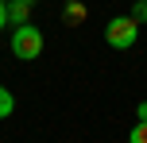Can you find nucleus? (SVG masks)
Returning a JSON list of instances; mask_svg holds the SVG:
<instances>
[{
	"mask_svg": "<svg viewBox=\"0 0 147 143\" xmlns=\"http://www.w3.org/2000/svg\"><path fill=\"white\" fill-rule=\"evenodd\" d=\"M12 54L23 62H35L39 54H43V31L35 27V23H20V27L12 31Z\"/></svg>",
	"mask_w": 147,
	"mask_h": 143,
	"instance_id": "nucleus-1",
	"label": "nucleus"
},
{
	"mask_svg": "<svg viewBox=\"0 0 147 143\" xmlns=\"http://www.w3.org/2000/svg\"><path fill=\"white\" fill-rule=\"evenodd\" d=\"M12 108H16V101H12V93H8L4 85H0V120H4V116H12Z\"/></svg>",
	"mask_w": 147,
	"mask_h": 143,
	"instance_id": "nucleus-4",
	"label": "nucleus"
},
{
	"mask_svg": "<svg viewBox=\"0 0 147 143\" xmlns=\"http://www.w3.org/2000/svg\"><path fill=\"white\" fill-rule=\"evenodd\" d=\"M105 39H109V46H116V50H128V46H136V39H140V23H136L132 15H116V19L105 23Z\"/></svg>",
	"mask_w": 147,
	"mask_h": 143,
	"instance_id": "nucleus-2",
	"label": "nucleus"
},
{
	"mask_svg": "<svg viewBox=\"0 0 147 143\" xmlns=\"http://www.w3.org/2000/svg\"><path fill=\"white\" fill-rule=\"evenodd\" d=\"M27 12H31V4H23V0H12L8 4V19L20 27V23H27Z\"/></svg>",
	"mask_w": 147,
	"mask_h": 143,
	"instance_id": "nucleus-3",
	"label": "nucleus"
},
{
	"mask_svg": "<svg viewBox=\"0 0 147 143\" xmlns=\"http://www.w3.org/2000/svg\"><path fill=\"white\" fill-rule=\"evenodd\" d=\"M132 19H136V23L147 19V0H136V4H132Z\"/></svg>",
	"mask_w": 147,
	"mask_h": 143,
	"instance_id": "nucleus-6",
	"label": "nucleus"
},
{
	"mask_svg": "<svg viewBox=\"0 0 147 143\" xmlns=\"http://www.w3.org/2000/svg\"><path fill=\"white\" fill-rule=\"evenodd\" d=\"M4 23H8V4L0 0V27H4Z\"/></svg>",
	"mask_w": 147,
	"mask_h": 143,
	"instance_id": "nucleus-7",
	"label": "nucleus"
},
{
	"mask_svg": "<svg viewBox=\"0 0 147 143\" xmlns=\"http://www.w3.org/2000/svg\"><path fill=\"white\" fill-rule=\"evenodd\" d=\"M140 120H147V101H143V105H140Z\"/></svg>",
	"mask_w": 147,
	"mask_h": 143,
	"instance_id": "nucleus-8",
	"label": "nucleus"
},
{
	"mask_svg": "<svg viewBox=\"0 0 147 143\" xmlns=\"http://www.w3.org/2000/svg\"><path fill=\"white\" fill-rule=\"evenodd\" d=\"M23 4H35V0H23Z\"/></svg>",
	"mask_w": 147,
	"mask_h": 143,
	"instance_id": "nucleus-9",
	"label": "nucleus"
},
{
	"mask_svg": "<svg viewBox=\"0 0 147 143\" xmlns=\"http://www.w3.org/2000/svg\"><path fill=\"white\" fill-rule=\"evenodd\" d=\"M128 143H147V120H140L132 128V136H128Z\"/></svg>",
	"mask_w": 147,
	"mask_h": 143,
	"instance_id": "nucleus-5",
	"label": "nucleus"
}]
</instances>
